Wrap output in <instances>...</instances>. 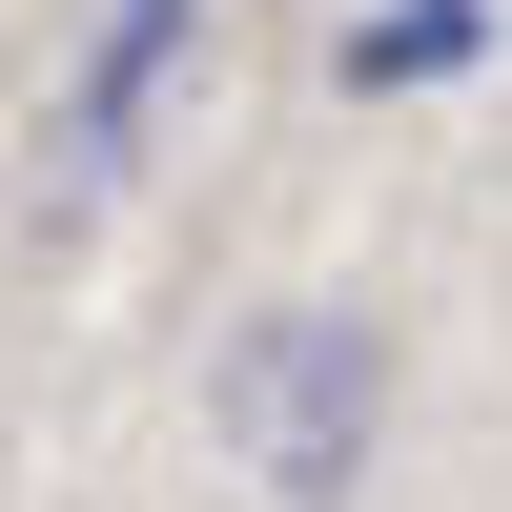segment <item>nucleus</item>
Here are the masks:
<instances>
[{
	"mask_svg": "<svg viewBox=\"0 0 512 512\" xmlns=\"http://www.w3.org/2000/svg\"><path fill=\"white\" fill-rule=\"evenodd\" d=\"M205 390H226V451L267 472V512H349L369 431H390V328L369 308H246Z\"/></svg>",
	"mask_w": 512,
	"mask_h": 512,
	"instance_id": "obj_1",
	"label": "nucleus"
},
{
	"mask_svg": "<svg viewBox=\"0 0 512 512\" xmlns=\"http://www.w3.org/2000/svg\"><path fill=\"white\" fill-rule=\"evenodd\" d=\"M185 41H205V0H103V21H82V62H62V205H103L123 164H144Z\"/></svg>",
	"mask_w": 512,
	"mask_h": 512,
	"instance_id": "obj_2",
	"label": "nucleus"
},
{
	"mask_svg": "<svg viewBox=\"0 0 512 512\" xmlns=\"http://www.w3.org/2000/svg\"><path fill=\"white\" fill-rule=\"evenodd\" d=\"M349 103H451V82L492 62V0H349Z\"/></svg>",
	"mask_w": 512,
	"mask_h": 512,
	"instance_id": "obj_3",
	"label": "nucleus"
}]
</instances>
